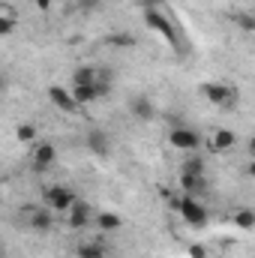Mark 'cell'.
I'll use <instances>...</instances> for the list:
<instances>
[{
    "label": "cell",
    "instance_id": "cell-7",
    "mask_svg": "<svg viewBox=\"0 0 255 258\" xmlns=\"http://www.w3.org/2000/svg\"><path fill=\"white\" fill-rule=\"evenodd\" d=\"M48 99H51V105L57 108V111H63V114H75L81 105L75 102V96H72V90H66L60 84H51L48 87Z\"/></svg>",
    "mask_w": 255,
    "mask_h": 258
},
{
    "label": "cell",
    "instance_id": "cell-5",
    "mask_svg": "<svg viewBox=\"0 0 255 258\" xmlns=\"http://www.w3.org/2000/svg\"><path fill=\"white\" fill-rule=\"evenodd\" d=\"M42 201H45V207H51V210H72V204L78 201V195L72 192L69 186H63V183H51V186H45Z\"/></svg>",
    "mask_w": 255,
    "mask_h": 258
},
{
    "label": "cell",
    "instance_id": "cell-9",
    "mask_svg": "<svg viewBox=\"0 0 255 258\" xmlns=\"http://www.w3.org/2000/svg\"><path fill=\"white\" fill-rule=\"evenodd\" d=\"M129 114H132L135 120H141V123H150V120L156 117V105H153V99H150V96L138 93V96H132V99H129Z\"/></svg>",
    "mask_w": 255,
    "mask_h": 258
},
{
    "label": "cell",
    "instance_id": "cell-13",
    "mask_svg": "<svg viewBox=\"0 0 255 258\" xmlns=\"http://www.w3.org/2000/svg\"><path fill=\"white\" fill-rule=\"evenodd\" d=\"M99 81V66H78L72 69V87H84V84H96Z\"/></svg>",
    "mask_w": 255,
    "mask_h": 258
},
{
    "label": "cell",
    "instance_id": "cell-10",
    "mask_svg": "<svg viewBox=\"0 0 255 258\" xmlns=\"http://www.w3.org/2000/svg\"><path fill=\"white\" fill-rule=\"evenodd\" d=\"M66 213H69L66 222H69V228H75V231H78V228H87V225L96 219V216H93V207H90L87 201H81V198H78V201L72 204V210H66Z\"/></svg>",
    "mask_w": 255,
    "mask_h": 258
},
{
    "label": "cell",
    "instance_id": "cell-4",
    "mask_svg": "<svg viewBox=\"0 0 255 258\" xmlns=\"http://www.w3.org/2000/svg\"><path fill=\"white\" fill-rule=\"evenodd\" d=\"M168 144H171L174 150L195 153V150L201 147V135H198V129H192V126H186V123H180V126H171V132H168Z\"/></svg>",
    "mask_w": 255,
    "mask_h": 258
},
{
    "label": "cell",
    "instance_id": "cell-8",
    "mask_svg": "<svg viewBox=\"0 0 255 258\" xmlns=\"http://www.w3.org/2000/svg\"><path fill=\"white\" fill-rule=\"evenodd\" d=\"M30 159H33V168H36V171H48V168L54 165V159H57V147H54L51 141H39V144L30 150Z\"/></svg>",
    "mask_w": 255,
    "mask_h": 258
},
{
    "label": "cell",
    "instance_id": "cell-20",
    "mask_svg": "<svg viewBox=\"0 0 255 258\" xmlns=\"http://www.w3.org/2000/svg\"><path fill=\"white\" fill-rule=\"evenodd\" d=\"M108 45H114V48H132L135 45V36L126 33V30H117V33L108 36Z\"/></svg>",
    "mask_w": 255,
    "mask_h": 258
},
{
    "label": "cell",
    "instance_id": "cell-1",
    "mask_svg": "<svg viewBox=\"0 0 255 258\" xmlns=\"http://www.w3.org/2000/svg\"><path fill=\"white\" fill-rule=\"evenodd\" d=\"M144 24L150 27V30H156L174 51H183V39H180V33H177V27L168 21V15H162L159 9H144Z\"/></svg>",
    "mask_w": 255,
    "mask_h": 258
},
{
    "label": "cell",
    "instance_id": "cell-16",
    "mask_svg": "<svg viewBox=\"0 0 255 258\" xmlns=\"http://www.w3.org/2000/svg\"><path fill=\"white\" fill-rule=\"evenodd\" d=\"M231 21L240 27V33H255V15L249 9H234L231 12Z\"/></svg>",
    "mask_w": 255,
    "mask_h": 258
},
{
    "label": "cell",
    "instance_id": "cell-26",
    "mask_svg": "<svg viewBox=\"0 0 255 258\" xmlns=\"http://www.w3.org/2000/svg\"><path fill=\"white\" fill-rule=\"evenodd\" d=\"M36 6H39V12H48L51 9V0H36Z\"/></svg>",
    "mask_w": 255,
    "mask_h": 258
},
{
    "label": "cell",
    "instance_id": "cell-11",
    "mask_svg": "<svg viewBox=\"0 0 255 258\" xmlns=\"http://www.w3.org/2000/svg\"><path fill=\"white\" fill-rule=\"evenodd\" d=\"M84 141H87L90 153H96V156H108V153H111V141H108L105 129H90Z\"/></svg>",
    "mask_w": 255,
    "mask_h": 258
},
{
    "label": "cell",
    "instance_id": "cell-3",
    "mask_svg": "<svg viewBox=\"0 0 255 258\" xmlns=\"http://www.w3.org/2000/svg\"><path fill=\"white\" fill-rule=\"evenodd\" d=\"M177 213H180V219L192 225V228H204L207 225V210H204V204L195 198V195H183V198H177Z\"/></svg>",
    "mask_w": 255,
    "mask_h": 258
},
{
    "label": "cell",
    "instance_id": "cell-18",
    "mask_svg": "<svg viewBox=\"0 0 255 258\" xmlns=\"http://www.w3.org/2000/svg\"><path fill=\"white\" fill-rule=\"evenodd\" d=\"M15 30V12L12 6H3V15H0V36H12Z\"/></svg>",
    "mask_w": 255,
    "mask_h": 258
},
{
    "label": "cell",
    "instance_id": "cell-24",
    "mask_svg": "<svg viewBox=\"0 0 255 258\" xmlns=\"http://www.w3.org/2000/svg\"><path fill=\"white\" fill-rule=\"evenodd\" d=\"M189 255L192 258H207V249H204L201 243H195V246H189Z\"/></svg>",
    "mask_w": 255,
    "mask_h": 258
},
{
    "label": "cell",
    "instance_id": "cell-27",
    "mask_svg": "<svg viewBox=\"0 0 255 258\" xmlns=\"http://www.w3.org/2000/svg\"><path fill=\"white\" fill-rule=\"evenodd\" d=\"M246 174H249V177L255 180V162H249V165H246Z\"/></svg>",
    "mask_w": 255,
    "mask_h": 258
},
{
    "label": "cell",
    "instance_id": "cell-6",
    "mask_svg": "<svg viewBox=\"0 0 255 258\" xmlns=\"http://www.w3.org/2000/svg\"><path fill=\"white\" fill-rule=\"evenodd\" d=\"M27 228L36 231V234H48L54 228V210L51 207H30L27 210Z\"/></svg>",
    "mask_w": 255,
    "mask_h": 258
},
{
    "label": "cell",
    "instance_id": "cell-22",
    "mask_svg": "<svg viewBox=\"0 0 255 258\" xmlns=\"http://www.w3.org/2000/svg\"><path fill=\"white\" fill-rule=\"evenodd\" d=\"M75 9L84 12V15H93V12L102 9V0H75Z\"/></svg>",
    "mask_w": 255,
    "mask_h": 258
},
{
    "label": "cell",
    "instance_id": "cell-19",
    "mask_svg": "<svg viewBox=\"0 0 255 258\" xmlns=\"http://www.w3.org/2000/svg\"><path fill=\"white\" fill-rule=\"evenodd\" d=\"M234 225H240L243 231L255 228V210H249V207H240V210L234 213Z\"/></svg>",
    "mask_w": 255,
    "mask_h": 258
},
{
    "label": "cell",
    "instance_id": "cell-21",
    "mask_svg": "<svg viewBox=\"0 0 255 258\" xmlns=\"http://www.w3.org/2000/svg\"><path fill=\"white\" fill-rule=\"evenodd\" d=\"M180 171H186V174H204V159L198 156V153H189L186 159H183V168Z\"/></svg>",
    "mask_w": 255,
    "mask_h": 258
},
{
    "label": "cell",
    "instance_id": "cell-15",
    "mask_svg": "<svg viewBox=\"0 0 255 258\" xmlns=\"http://www.w3.org/2000/svg\"><path fill=\"white\" fill-rule=\"evenodd\" d=\"M210 144H213V150H216V153H222V150H231V147L237 144V135H234L231 129H216Z\"/></svg>",
    "mask_w": 255,
    "mask_h": 258
},
{
    "label": "cell",
    "instance_id": "cell-28",
    "mask_svg": "<svg viewBox=\"0 0 255 258\" xmlns=\"http://www.w3.org/2000/svg\"><path fill=\"white\" fill-rule=\"evenodd\" d=\"M249 156H252V159H255V135H252V138H249Z\"/></svg>",
    "mask_w": 255,
    "mask_h": 258
},
{
    "label": "cell",
    "instance_id": "cell-17",
    "mask_svg": "<svg viewBox=\"0 0 255 258\" xmlns=\"http://www.w3.org/2000/svg\"><path fill=\"white\" fill-rule=\"evenodd\" d=\"M75 255L78 258H105V246H99V243H78Z\"/></svg>",
    "mask_w": 255,
    "mask_h": 258
},
{
    "label": "cell",
    "instance_id": "cell-25",
    "mask_svg": "<svg viewBox=\"0 0 255 258\" xmlns=\"http://www.w3.org/2000/svg\"><path fill=\"white\" fill-rule=\"evenodd\" d=\"M138 3H141L144 9H159V6H162L165 0H138Z\"/></svg>",
    "mask_w": 255,
    "mask_h": 258
},
{
    "label": "cell",
    "instance_id": "cell-12",
    "mask_svg": "<svg viewBox=\"0 0 255 258\" xmlns=\"http://www.w3.org/2000/svg\"><path fill=\"white\" fill-rule=\"evenodd\" d=\"M180 189H183V195L201 198L204 189H207V180H204V174H186V171H180Z\"/></svg>",
    "mask_w": 255,
    "mask_h": 258
},
{
    "label": "cell",
    "instance_id": "cell-2",
    "mask_svg": "<svg viewBox=\"0 0 255 258\" xmlns=\"http://www.w3.org/2000/svg\"><path fill=\"white\" fill-rule=\"evenodd\" d=\"M201 96L210 105H219V108H234V102H237L234 87H228L225 81H204L201 84Z\"/></svg>",
    "mask_w": 255,
    "mask_h": 258
},
{
    "label": "cell",
    "instance_id": "cell-14",
    "mask_svg": "<svg viewBox=\"0 0 255 258\" xmlns=\"http://www.w3.org/2000/svg\"><path fill=\"white\" fill-rule=\"evenodd\" d=\"M96 228L99 231H105V234H111V231H120L123 228V219L117 216V213H108V210H102V213H96Z\"/></svg>",
    "mask_w": 255,
    "mask_h": 258
},
{
    "label": "cell",
    "instance_id": "cell-23",
    "mask_svg": "<svg viewBox=\"0 0 255 258\" xmlns=\"http://www.w3.org/2000/svg\"><path fill=\"white\" fill-rule=\"evenodd\" d=\"M15 138L18 141H33L36 138V126L33 123H21V126L15 129Z\"/></svg>",
    "mask_w": 255,
    "mask_h": 258
}]
</instances>
